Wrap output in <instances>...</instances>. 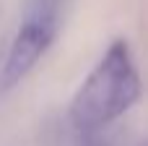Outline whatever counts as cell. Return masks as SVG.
I'll list each match as a JSON object with an SVG mask.
<instances>
[{
	"instance_id": "1",
	"label": "cell",
	"mask_w": 148,
	"mask_h": 146,
	"mask_svg": "<svg viewBox=\"0 0 148 146\" xmlns=\"http://www.w3.org/2000/svg\"><path fill=\"white\" fill-rule=\"evenodd\" d=\"M140 97V76L125 39L109 44L96 68L73 97L70 115L78 128H99L125 115Z\"/></svg>"
},
{
	"instance_id": "2",
	"label": "cell",
	"mask_w": 148,
	"mask_h": 146,
	"mask_svg": "<svg viewBox=\"0 0 148 146\" xmlns=\"http://www.w3.org/2000/svg\"><path fill=\"white\" fill-rule=\"evenodd\" d=\"M57 8H60V0H29L23 24L18 26L10 42V50L5 55V63L0 68L3 91L18 86L34 71L42 55L49 50L57 34Z\"/></svg>"
}]
</instances>
